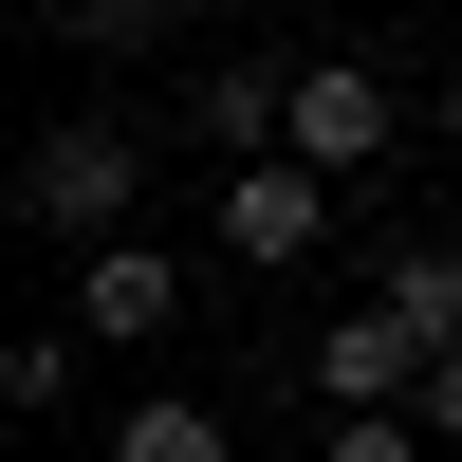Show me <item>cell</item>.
Returning a JSON list of instances; mask_svg holds the SVG:
<instances>
[{
	"label": "cell",
	"instance_id": "8fae6325",
	"mask_svg": "<svg viewBox=\"0 0 462 462\" xmlns=\"http://www.w3.org/2000/svg\"><path fill=\"white\" fill-rule=\"evenodd\" d=\"M407 426H462V352H444V370H426V389H407Z\"/></svg>",
	"mask_w": 462,
	"mask_h": 462
},
{
	"label": "cell",
	"instance_id": "3957f363",
	"mask_svg": "<svg viewBox=\"0 0 462 462\" xmlns=\"http://www.w3.org/2000/svg\"><path fill=\"white\" fill-rule=\"evenodd\" d=\"M315 241H333V167H296V148L222 167V259H315Z\"/></svg>",
	"mask_w": 462,
	"mask_h": 462
},
{
	"label": "cell",
	"instance_id": "52a82bcc",
	"mask_svg": "<svg viewBox=\"0 0 462 462\" xmlns=\"http://www.w3.org/2000/svg\"><path fill=\"white\" fill-rule=\"evenodd\" d=\"M370 296H389V315L426 333V370L462 352V241H389V259H370Z\"/></svg>",
	"mask_w": 462,
	"mask_h": 462
},
{
	"label": "cell",
	"instance_id": "5b68a950",
	"mask_svg": "<svg viewBox=\"0 0 462 462\" xmlns=\"http://www.w3.org/2000/svg\"><path fill=\"white\" fill-rule=\"evenodd\" d=\"M315 389H333V407H407V389H426V333L370 296V315H333V333H315Z\"/></svg>",
	"mask_w": 462,
	"mask_h": 462
},
{
	"label": "cell",
	"instance_id": "ba28073f",
	"mask_svg": "<svg viewBox=\"0 0 462 462\" xmlns=\"http://www.w3.org/2000/svg\"><path fill=\"white\" fill-rule=\"evenodd\" d=\"M111 462H241V426L185 407V389H148V407H111Z\"/></svg>",
	"mask_w": 462,
	"mask_h": 462
},
{
	"label": "cell",
	"instance_id": "6da1fadb",
	"mask_svg": "<svg viewBox=\"0 0 462 462\" xmlns=\"http://www.w3.org/2000/svg\"><path fill=\"white\" fill-rule=\"evenodd\" d=\"M130 204H148V148L111 130V111H56V130L19 148V222H37V241L93 259V241H130Z\"/></svg>",
	"mask_w": 462,
	"mask_h": 462
},
{
	"label": "cell",
	"instance_id": "8992f818",
	"mask_svg": "<svg viewBox=\"0 0 462 462\" xmlns=\"http://www.w3.org/2000/svg\"><path fill=\"white\" fill-rule=\"evenodd\" d=\"M185 130H204L222 167H259V148H296V74H259V56H222L204 93H185Z\"/></svg>",
	"mask_w": 462,
	"mask_h": 462
},
{
	"label": "cell",
	"instance_id": "30bf717a",
	"mask_svg": "<svg viewBox=\"0 0 462 462\" xmlns=\"http://www.w3.org/2000/svg\"><path fill=\"white\" fill-rule=\"evenodd\" d=\"M407 444H426V426H407V407H352V426H333L315 462H407Z\"/></svg>",
	"mask_w": 462,
	"mask_h": 462
},
{
	"label": "cell",
	"instance_id": "277c9868",
	"mask_svg": "<svg viewBox=\"0 0 462 462\" xmlns=\"http://www.w3.org/2000/svg\"><path fill=\"white\" fill-rule=\"evenodd\" d=\"M167 315H185V259H148V241H93V259H74V333H93V352H148Z\"/></svg>",
	"mask_w": 462,
	"mask_h": 462
},
{
	"label": "cell",
	"instance_id": "7a4b0ae2",
	"mask_svg": "<svg viewBox=\"0 0 462 462\" xmlns=\"http://www.w3.org/2000/svg\"><path fill=\"white\" fill-rule=\"evenodd\" d=\"M389 148H407L389 74H370V56H296V167H333V185H352V167H389Z\"/></svg>",
	"mask_w": 462,
	"mask_h": 462
},
{
	"label": "cell",
	"instance_id": "9c48e42d",
	"mask_svg": "<svg viewBox=\"0 0 462 462\" xmlns=\"http://www.w3.org/2000/svg\"><path fill=\"white\" fill-rule=\"evenodd\" d=\"M37 37H74V56H130V37H167V0H37Z\"/></svg>",
	"mask_w": 462,
	"mask_h": 462
},
{
	"label": "cell",
	"instance_id": "7c38bea8",
	"mask_svg": "<svg viewBox=\"0 0 462 462\" xmlns=\"http://www.w3.org/2000/svg\"><path fill=\"white\" fill-rule=\"evenodd\" d=\"M444 130H462V74H444Z\"/></svg>",
	"mask_w": 462,
	"mask_h": 462
},
{
	"label": "cell",
	"instance_id": "4fadbf2b",
	"mask_svg": "<svg viewBox=\"0 0 462 462\" xmlns=\"http://www.w3.org/2000/svg\"><path fill=\"white\" fill-rule=\"evenodd\" d=\"M444 19H462V0H444Z\"/></svg>",
	"mask_w": 462,
	"mask_h": 462
}]
</instances>
